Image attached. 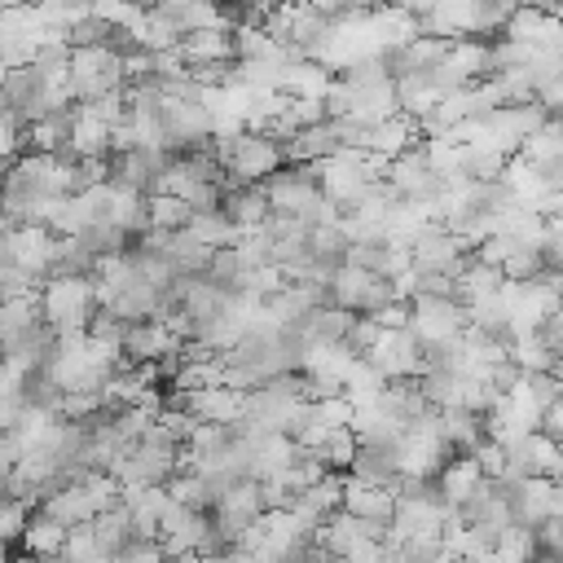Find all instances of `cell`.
I'll return each instance as SVG.
<instances>
[{
    "mask_svg": "<svg viewBox=\"0 0 563 563\" xmlns=\"http://www.w3.org/2000/svg\"><path fill=\"white\" fill-rule=\"evenodd\" d=\"M92 317H97L92 277H48V282H40V321L53 334H84Z\"/></svg>",
    "mask_w": 563,
    "mask_h": 563,
    "instance_id": "cell-1",
    "label": "cell"
},
{
    "mask_svg": "<svg viewBox=\"0 0 563 563\" xmlns=\"http://www.w3.org/2000/svg\"><path fill=\"white\" fill-rule=\"evenodd\" d=\"M409 317V334L418 339L422 352H440L466 334V308L453 295H418Z\"/></svg>",
    "mask_w": 563,
    "mask_h": 563,
    "instance_id": "cell-2",
    "label": "cell"
},
{
    "mask_svg": "<svg viewBox=\"0 0 563 563\" xmlns=\"http://www.w3.org/2000/svg\"><path fill=\"white\" fill-rule=\"evenodd\" d=\"M396 295H391V282L361 268V264H339L330 286H325V303L352 312V317H374L378 308H387Z\"/></svg>",
    "mask_w": 563,
    "mask_h": 563,
    "instance_id": "cell-3",
    "label": "cell"
},
{
    "mask_svg": "<svg viewBox=\"0 0 563 563\" xmlns=\"http://www.w3.org/2000/svg\"><path fill=\"white\" fill-rule=\"evenodd\" d=\"M435 418H440V413H435ZM435 418L409 427V431L396 440V471H400V479L431 484V479L444 471V462L453 457L449 444H444V435H440V422H435Z\"/></svg>",
    "mask_w": 563,
    "mask_h": 563,
    "instance_id": "cell-4",
    "label": "cell"
},
{
    "mask_svg": "<svg viewBox=\"0 0 563 563\" xmlns=\"http://www.w3.org/2000/svg\"><path fill=\"white\" fill-rule=\"evenodd\" d=\"M506 497H510V515L519 528H541L550 519L563 515V488L554 479H541V475H523L519 484H501Z\"/></svg>",
    "mask_w": 563,
    "mask_h": 563,
    "instance_id": "cell-5",
    "label": "cell"
},
{
    "mask_svg": "<svg viewBox=\"0 0 563 563\" xmlns=\"http://www.w3.org/2000/svg\"><path fill=\"white\" fill-rule=\"evenodd\" d=\"M484 471H479V462L475 457H449L444 462V471L435 475V497L444 501V510H466L479 493H484Z\"/></svg>",
    "mask_w": 563,
    "mask_h": 563,
    "instance_id": "cell-6",
    "label": "cell"
},
{
    "mask_svg": "<svg viewBox=\"0 0 563 563\" xmlns=\"http://www.w3.org/2000/svg\"><path fill=\"white\" fill-rule=\"evenodd\" d=\"M497 40H510L523 48H563V22L550 9H515Z\"/></svg>",
    "mask_w": 563,
    "mask_h": 563,
    "instance_id": "cell-7",
    "label": "cell"
},
{
    "mask_svg": "<svg viewBox=\"0 0 563 563\" xmlns=\"http://www.w3.org/2000/svg\"><path fill=\"white\" fill-rule=\"evenodd\" d=\"M220 211H224L242 233H255V229H264V224L273 220V207H268L264 185H224Z\"/></svg>",
    "mask_w": 563,
    "mask_h": 563,
    "instance_id": "cell-8",
    "label": "cell"
},
{
    "mask_svg": "<svg viewBox=\"0 0 563 563\" xmlns=\"http://www.w3.org/2000/svg\"><path fill=\"white\" fill-rule=\"evenodd\" d=\"M343 510L361 523H391L396 510V488H378V484H361L347 475L343 484Z\"/></svg>",
    "mask_w": 563,
    "mask_h": 563,
    "instance_id": "cell-9",
    "label": "cell"
},
{
    "mask_svg": "<svg viewBox=\"0 0 563 563\" xmlns=\"http://www.w3.org/2000/svg\"><path fill=\"white\" fill-rule=\"evenodd\" d=\"M40 515H48L53 523H62V528H84V523H92L97 519V510H92V501H88V493H84V484H75V479H66V484H57L53 493H44V501L35 506Z\"/></svg>",
    "mask_w": 563,
    "mask_h": 563,
    "instance_id": "cell-10",
    "label": "cell"
},
{
    "mask_svg": "<svg viewBox=\"0 0 563 563\" xmlns=\"http://www.w3.org/2000/svg\"><path fill=\"white\" fill-rule=\"evenodd\" d=\"M66 537H70V528H62V523H53L48 515L31 510V519H26L22 537H18V545H22L26 559H62Z\"/></svg>",
    "mask_w": 563,
    "mask_h": 563,
    "instance_id": "cell-11",
    "label": "cell"
},
{
    "mask_svg": "<svg viewBox=\"0 0 563 563\" xmlns=\"http://www.w3.org/2000/svg\"><path fill=\"white\" fill-rule=\"evenodd\" d=\"M519 158L532 163V167H550V163H559V158H563V119H545V123L523 141Z\"/></svg>",
    "mask_w": 563,
    "mask_h": 563,
    "instance_id": "cell-12",
    "label": "cell"
},
{
    "mask_svg": "<svg viewBox=\"0 0 563 563\" xmlns=\"http://www.w3.org/2000/svg\"><path fill=\"white\" fill-rule=\"evenodd\" d=\"M554 347L541 339V334H528V339H510V365L519 374H550L554 369Z\"/></svg>",
    "mask_w": 563,
    "mask_h": 563,
    "instance_id": "cell-13",
    "label": "cell"
},
{
    "mask_svg": "<svg viewBox=\"0 0 563 563\" xmlns=\"http://www.w3.org/2000/svg\"><path fill=\"white\" fill-rule=\"evenodd\" d=\"M189 207L180 198H167V194H150V229L158 233H180L189 224Z\"/></svg>",
    "mask_w": 563,
    "mask_h": 563,
    "instance_id": "cell-14",
    "label": "cell"
},
{
    "mask_svg": "<svg viewBox=\"0 0 563 563\" xmlns=\"http://www.w3.org/2000/svg\"><path fill=\"white\" fill-rule=\"evenodd\" d=\"M409 317H413V308H409L405 299H391L387 308L374 312V321H378L383 330H409Z\"/></svg>",
    "mask_w": 563,
    "mask_h": 563,
    "instance_id": "cell-15",
    "label": "cell"
},
{
    "mask_svg": "<svg viewBox=\"0 0 563 563\" xmlns=\"http://www.w3.org/2000/svg\"><path fill=\"white\" fill-rule=\"evenodd\" d=\"M541 435H545V440H554V444L563 449V400L545 409V418H541Z\"/></svg>",
    "mask_w": 563,
    "mask_h": 563,
    "instance_id": "cell-16",
    "label": "cell"
},
{
    "mask_svg": "<svg viewBox=\"0 0 563 563\" xmlns=\"http://www.w3.org/2000/svg\"><path fill=\"white\" fill-rule=\"evenodd\" d=\"M550 374H554V383H559V387H563V352H559V356H554V369H550Z\"/></svg>",
    "mask_w": 563,
    "mask_h": 563,
    "instance_id": "cell-17",
    "label": "cell"
}]
</instances>
